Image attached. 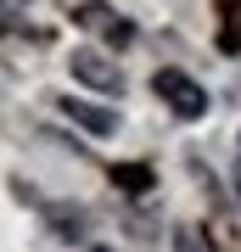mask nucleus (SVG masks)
I'll use <instances>...</instances> for the list:
<instances>
[{"instance_id":"nucleus-1","label":"nucleus","mask_w":241,"mask_h":252,"mask_svg":"<svg viewBox=\"0 0 241 252\" xmlns=\"http://www.w3.org/2000/svg\"><path fill=\"white\" fill-rule=\"evenodd\" d=\"M152 90H157V101L174 118H202L207 112V90L191 79V73H179V67H157L152 73Z\"/></svg>"},{"instance_id":"nucleus-2","label":"nucleus","mask_w":241,"mask_h":252,"mask_svg":"<svg viewBox=\"0 0 241 252\" xmlns=\"http://www.w3.org/2000/svg\"><path fill=\"white\" fill-rule=\"evenodd\" d=\"M68 73L79 84H90V90H107V95L124 90V67L107 62V51H96V45H79V51H73L68 56Z\"/></svg>"},{"instance_id":"nucleus-3","label":"nucleus","mask_w":241,"mask_h":252,"mask_svg":"<svg viewBox=\"0 0 241 252\" xmlns=\"http://www.w3.org/2000/svg\"><path fill=\"white\" fill-rule=\"evenodd\" d=\"M73 23L90 28V34H101V39H112V45H129V39H135V28H129V23H118V17H112V6H101V0H84V6L73 11Z\"/></svg>"},{"instance_id":"nucleus-4","label":"nucleus","mask_w":241,"mask_h":252,"mask_svg":"<svg viewBox=\"0 0 241 252\" xmlns=\"http://www.w3.org/2000/svg\"><path fill=\"white\" fill-rule=\"evenodd\" d=\"M56 107H62V118H73V124H84L90 135H112L118 129V112H107V107H96V101H56Z\"/></svg>"},{"instance_id":"nucleus-5","label":"nucleus","mask_w":241,"mask_h":252,"mask_svg":"<svg viewBox=\"0 0 241 252\" xmlns=\"http://www.w3.org/2000/svg\"><path fill=\"white\" fill-rule=\"evenodd\" d=\"M174 247H179V252H197V235H191V230H179V235H174Z\"/></svg>"},{"instance_id":"nucleus-6","label":"nucleus","mask_w":241,"mask_h":252,"mask_svg":"<svg viewBox=\"0 0 241 252\" xmlns=\"http://www.w3.org/2000/svg\"><path fill=\"white\" fill-rule=\"evenodd\" d=\"M6 6H11V11H17V6H23V0H6Z\"/></svg>"},{"instance_id":"nucleus-7","label":"nucleus","mask_w":241,"mask_h":252,"mask_svg":"<svg viewBox=\"0 0 241 252\" xmlns=\"http://www.w3.org/2000/svg\"><path fill=\"white\" fill-rule=\"evenodd\" d=\"M90 252H112V247H90Z\"/></svg>"},{"instance_id":"nucleus-8","label":"nucleus","mask_w":241,"mask_h":252,"mask_svg":"<svg viewBox=\"0 0 241 252\" xmlns=\"http://www.w3.org/2000/svg\"><path fill=\"white\" fill-rule=\"evenodd\" d=\"M236 190H241V180H236Z\"/></svg>"}]
</instances>
